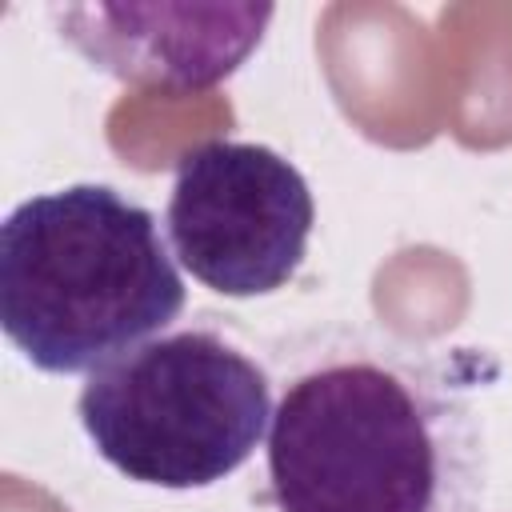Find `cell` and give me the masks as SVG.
Masks as SVG:
<instances>
[{"mask_svg": "<svg viewBox=\"0 0 512 512\" xmlns=\"http://www.w3.org/2000/svg\"><path fill=\"white\" fill-rule=\"evenodd\" d=\"M76 412L120 476L192 492L248 464L272 424V380L224 332L176 328L88 372Z\"/></svg>", "mask_w": 512, "mask_h": 512, "instance_id": "obj_3", "label": "cell"}, {"mask_svg": "<svg viewBox=\"0 0 512 512\" xmlns=\"http://www.w3.org/2000/svg\"><path fill=\"white\" fill-rule=\"evenodd\" d=\"M156 216L112 184H68L0 224V324L52 376L96 372L184 312Z\"/></svg>", "mask_w": 512, "mask_h": 512, "instance_id": "obj_2", "label": "cell"}, {"mask_svg": "<svg viewBox=\"0 0 512 512\" xmlns=\"http://www.w3.org/2000/svg\"><path fill=\"white\" fill-rule=\"evenodd\" d=\"M272 12L268 4H64L52 20L92 68L124 84L204 92L256 52Z\"/></svg>", "mask_w": 512, "mask_h": 512, "instance_id": "obj_5", "label": "cell"}, {"mask_svg": "<svg viewBox=\"0 0 512 512\" xmlns=\"http://www.w3.org/2000/svg\"><path fill=\"white\" fill-rule=\"evenodd\" d=\"M316 224L300 168L268 144L204 140L176 160L164 212L172 256L204 288L252 300L284 288Z\"/></svg>", "mask_w": 512, "mask_h": 512, "instance_id": "obj_4", "label": "cell"}, {"mask_svg": "<svg viewBox=\"0 0 512 512\" xmlns=\"http://www.w3.org/2000/svg\"><path fill=\"white\" fill-rule=\"evenodd\" d=\"M268 496L276 512H480V424L412 348L324 344L272 408Z\"/></svg>", "mask_w": 512, "mask_h": 512, "instance_id": "obj_1", "label": "cell"}]
</instances>
